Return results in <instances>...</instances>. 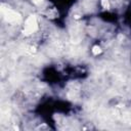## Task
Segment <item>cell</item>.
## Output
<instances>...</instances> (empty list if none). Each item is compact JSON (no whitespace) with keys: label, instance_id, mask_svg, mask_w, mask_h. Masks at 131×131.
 I'll return each instance as SVG.
<instances>
[{"label":"cell","instance_id":"3","mask_svg":"<svg viewBox=\"0 0 131 131\" xmlns=\"http://www.w3.org/2000/svg\"><path fill=\"white\" fill-rule=\"evenodd\" d=\"M100 52H101V49H100L99 46H93V48H92V53H93L94 55H97V54H99Z\"/></svg>","mask_w":131,"mask_h":131},{"label":"cell","instance_id":"5","mask_svg":"<svg viewBox=\"0 0 131 131\" xmlns=\"http://www.w3.org/2000/svg\"><path fill=\"white\" fill-rule=\"evenodd\" d=\"M33 1V3H35V4H37V5H39V4H41L44 0H32Z\"/></svg>","mask_w":131,"mask_h":131},{"label":"cell","instance_id":"1","mask_svg":"<svg viewBox=\"0 0 131 131\" xmlns=\"http://www.w3.org/2000/svg\"><path fill=\"white\" fill-rule=\"evenodd\" d=\"M1 12H2L3 17L5 18V20H7L8 23H18V21L21 20V16H20V14L17 13L16 11L10 9L9 7L4 8V6L2 5Z\"/></svg>","mask_w":131,"mask_h":131},{"label":"cell","instance_id":"4","mask_svg":"<svg viewBox=\"0 0 131 131\" xmlns=\"http://www.w3.org/2000/svg\"><path fill=\"white\" fill-rule=\"evenodd\" d=\"M101 5L103 8H108L110 7V4H108V1L107 0H102L101 1Z\"/></svg>","mask_w":131,"mask_h":131},{"label":"cell","instance_id":"2","mask_svg":"<svg viewBox=\"0 0 131 131\" xmlns=\"http://www.w3.org/2000/svg\"><path fill=\"white\" fill-rule=\"evenodd\" d=\"M37 28H38V25H37V19H36L35 15H30L26 20L24 34L25 35H31L37 30Z\"/></svg>","mask_w":131,"mask_h":131}]
</instances>
